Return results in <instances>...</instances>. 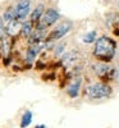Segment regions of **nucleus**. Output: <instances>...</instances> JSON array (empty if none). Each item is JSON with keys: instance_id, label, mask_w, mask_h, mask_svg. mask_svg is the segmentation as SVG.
Masks as SVG:
<instances>
[{"instance_id": "0eeeda50", "label": "nucleus", "mask_w": 119, "mask_h": 128, "mask_svg": "<svg viewBox=\"0 0 119 128\" xmlns=\"http://www.w3.org/2000/svg\"><path fill=\"white\" fill-rule=\"evenodd\" d=\"M41 48H42L41 44H35V45H32V46L27 50V52H26V62H27V63H32V62H34V60L36 59L37 54L40 52Z\"/></svg>"}, {"instance_id": "f257e3e1", "label": "nucleus", "mask_w": 119, "mask_h": 128, "mask_svg": "<svg viewBox=\"0 0 119 128\" xmlns=\"http://www.w3.org/2000/svg\"><path fill=\"white\" fill-rule=\"evenodd\" d=\"M115 41L112 40L108 36H101L95 41V48H94V55L99 60L106 63L110 62L115 55Z\"/></svg>"}, {"instance_id": "a211bd4d", "label": "nucleus", "mask_w": 119, "mask_h": 128, "mask_svg": "<svg viewBox=\"0 0 119 128\" xmlns=\"http://www.w3.org/2000/svg\"><path fill=\"white\" fill-rule=\"evenodd\" d=\"M35 128H48L46 126H44V124H38V126H36Z\"/></svg>"}, {"instance_id": "9b49d317", "label": "nucleus", "mask_w": 119, "mask_h": 128, "mask_svg": "<svg viewBox=\"0 0 119 128\" xmlns=\"http://www.w3.org/2000/svg\"><path fill=\"white\" fill-rule=\"evenodd\" d=\"M77 58H78L77 51L70 50V51L66 52V55H64L63 59H62V63L64 64V66H69V64H72V63H74L76 60H77Z\"/></svg>"}, {"instance_id": "6ab92c4d", "label": "nucleus", "mask_w": 119, "mask_h": 128, "mask_svg": "<svg viewBox=\"0 0 119 128\" xmlns=\"http://www.w3.org/2000/svg\"><path fill=\"white\" fill-rule=\"evenodd\" d=\"M0 27H3V18H0Z\"/></svg>"}, {"instance_id": "6e6552de", "label": "nucleus", "mask_w": 119, "mask_h": 128, "mask_svg": "<svg viewBox=\"0 0 119 128\" xmlns=\"http://www.w3.org/2000/svg\"><path fill=\"white\" fill-rule=\"evenodd\" d=\"M20 27H22V22L18 19H13L12 22L8 23V27H6V34L9 36H14L17 35L18 32H20Z\"/></svg>"}, {"instance_id": "f03ea898", "label": "nucleus", "mask_w": 119, "mask_h": 128, "mask_svg": "<svg viewBox=\"0 0 119 128\" xmlns=\"http://www.w3.org/2000/svg\"><path fill=\"white\" fill-rule=\"evenodd\" d=\"M86 95L92 100L105 99V98H109L112 95V87L104 82H97V83L90 84L86 88Z\"/></svg>"}, {"instance_id": "2eb2a0df", "label": "nucleus", "mask_w": 119, "mask_h": 128, "mask_svg": "<svg viewBox=\"0 0 119 128\" xmlns=\"http://www.w3.org/2000/svg\"><path fill=\"white\" fill-rule=\"evenodd\" d=\"M31 122H32V113H31L30 110H27V112H24L22 119H20V128L28 127V126L31 124Z\"/></svg>"}, {"instance_id": "dca6fc26", "label": "nucleus", "mask_w": 119, "mask_h": 128, "mask_svg": "<svg viewBox=\"0 0 119 128\" xmlns=\"http://www.w3.org/2000/svg\"><path fill=\"white\" fill-rule=\"evenodd\" d=\"M64 51H66V44H59V45L55 48L54 54H55V56H60Z\"/></svg>"}, {"instance_id": "423d86ee", "label": "nucleus", "mask_w": 119, "mask_h": 128, "mask_svg": "<svg viewBox=\"0 0 119 128\" xmlns=\"http://www.w3.org/2000/svg\"><path fill=\"white\" fill-rule=\"evenodd\" d=\"M82 86V78L81 77H76L70 81V83L68 84V88H67V94L69 98L76 99L77 96L80 95V90Z\"/></svg>"}, {"instance_id": "39448f33", "label": "nucleus", "mask_w": 119, "mask_h": 128, "mask_svg": "<svg viewBox=\"0 0 119 128\" xmlns=\"http://www.w3.org/2000/svg\"><path fill=\"white\" fill-rule=\"evenodd\" d=\"M59 18H60V13L58 10L55 8H49V9L45 10V13L42 16V18L40 19V22L42 24H45L46 27H49V26L55 24L59 20Z\"/></svg>"}, {"instance_id": "f8f14e48", "label": "nucleus", "mask_w": 119, "mask_h": 128, "mask_svg": "<svg viewBox=\"0 0 119 128\" xmlns=\"http://www.w3.org/2000/svg\"><path fill=\"white\" fill-rule=\"evenodd\" d=\"M34 32V26H32V22L28 20V22H23L22 23V27H20V35L23 37H30Z\"/></svg>"}, {"instance_id": "1a4fd4ad", "label": "nucleus", "mask_w": 119, "mask_h": 128, "mask_svg": "<svg viewBox=\"0 0 119 128\" xmlns=\"http://www.w3.org/2000/svg\"><path fill=\"white\" fill-rule=\"evenodd\" d=\"M44 13H45V5H44V4H38V5L34 9V12L31 13V22H32V23L40 22V19L42 18Z\"/></svg>"}, {"instance_id": "ddd939ff", "label": "nucleus", "mask_w": 119, "mask_h": 128, "mask_svg": "<svg viewBox=\"0 0 119 128\" xmlns=\"http://www.w3.org/2000/svg\"><path fill=\"white\" fill-rule=\"evenodd\" d=\"M13 19H16V8L14 6H9L4 12V14H3V22L9 23V22H12Z\"/></svg>"}, {"instance_id": "f3484780", "label": "nucleus", "mask_w": 119, "mask_h": 128, "mask_svg": "<svg viewBox=\"0 0 119 128\" xmlns=\"http://www.w3.org/2000/svg\"><path fill=\"white\" fill-rule=\"evenodd\" d=\"M5 34H6V31H5V30H4L3 27H0V41H2V40L4 38Z\"/></svg>"}, {"instance_id": "9d476101", "label": "nucleus", "mask_w": 119, "mask_h": 128, "mask_svg": "<svg viewBox=\"0 0 119 128\" xmlns=\"http://www.w3.org/2000/svg\"><path fill=\"white\" fill-rule=\"evenodd\" d=\"M94 70H95V73L97 74V76L105 77V76H108V73L110 72V67L104 64V63H97V64L94 66Z\"/></svg>"}, {"instance_id": "4468645a", "label": "nucleus", "mask_w": 119, "mask_h": 128, "mask_svg": "<svg viewBox=\"0 0 119 128\" xmlns=\"http://www.w3.org/2000/svg\"><path fill=\"white\" fill-rule=\"evenodd\" d=\"M97 40V32L96 31H90L86 32V34L82 36V42L83 44H92Z\"/></svg>"}, {"instance_id": "20e7f679", "label": "nucleus", "mask_w": 119, "mask_h": 128, "mask_svg": "<svg viewBox=\"0 0 119 128\" xmlns=\"http://www.w3.org/2000/svg\"><path fill=\"white\" fill-rule=\"evenodd\" d=\"M14 8H16V19L24 22V19L31 12V0H19Z\"/></svg>"}, {"instance_id": "7ed1b4c3", "label": "nucleus", "mask_w": 119, "mask_h": 128, "mask_svg": "<svg viewBox=\"0 0 119 128\" xmlns=\"http://www.w3.org/2000/svg\"><path fill=\"white\" fill-rule=\"evenodd\" d=\"M72 27H73V23L69 22V20L62 22L46 36V41H55V40H59V38L64 37L72 30Z\"/></svg>"}]
</instances>
